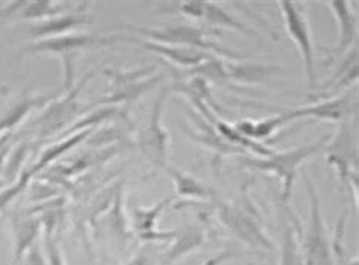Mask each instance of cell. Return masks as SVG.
Wrapping results in <instances>:
<instances>
[{"label":"cell","instance_id":"11","mask_svg":"<svg viewBox=\"0 0 359 265\" xmlns=\"http://www.w3.org/2000/svg\"><path fill=\"white\" fill-rule=\"evenodd\" d=\"M327 150V164L335 167L339 177L347 181L352 177V167L358 168V150L356 141L352 134V128L347 121L341 123L337 137L325 147Z\"/></svg>","mask_w":359,"mask_h":265},{"label":"cell","instance_id":"23","mask_svg":"<svg viewBox=\"0 0 359 265\" xmlns=\"http://www.w3.org/2000/svg\"><path fill=\"white\" fill-rule=\"evenodd\" d=\"M40 232V223L35 220L23 222L15 229V261L20 259L25 252L31 247Z\"/></svg>","mask_w":359,"mask_h":265},{"label":"cell","instance_id":"22","mask_svg":"<svg viewBox=\"0 0 359 265\" xmlns=\"http://www.w3.org/2000/svg\"><path fill=\"white\" fill-rule=\"evenodd\" d=\"M88 135H90V129L81 130V132H78V134H74V135L69 137L65 141H62V143L53 144L50 149H47V150L44 151V154L41 155V158H40V161H39V164L35 165V168L32 170L31 173L39 172V170H41V168L46 167L47 164L53 163V161H55L56 158H60V156H62L64 154H67V151H69L72 147L79 144L81 141L87 138Z\"/></svg>","mask_w":359,"mask_h":265},{"label":"cell","instance_id":"18","mask_svg":"<svg viewBox=\"0 0 359 265\" xmlns=\"http://www.w3.org/2000/svg\"><path fill=\"white\" fill-rule=\"evenodd\" d=\"M205 233L197 226H185L184 229L176 231L173 245L163 254V265H172L181 258L197 250L203 244Z\"/></svg>","mask_w":359,"mask_h":265},{"label":"cell","instance_id":"24","mask_svg":"<svg viewBox=\"0 0 359 265\" xmlns=\"http://www.w3.org/2000/svg\"><path fill=\"white\" fill-rule=\"evenodd\" d=\"M46 257H47V264L49 265H65L64 257H62V250L52 236L47 233L46 235Z\"/></svg>","mask_w":359,"mask_h":265},{"label":"cell","instance_id":"25","mask_svg":"<svg viewBox=\"0 0 359 265\" xmlns=\"http://www.w3.org/2000/svg\"><path fill=\"white\" fill-rule=\"evenodd\" d=\"M351 265H358V259H355V261H352V262H351Z\"/></svg>","mask_w":359,"mask_h":265},{"label":"cell","instance_id":"15","mask_svg":"<svg viewBox=\"0 0 359 265\" xmlns=\"http://www.w3.org/2000/svg\"><path fill=\"white\" fill-rule=\"evenodd\" d=\"M67 13L64 4L56 2H13L8 4L2 11L4 18L9 20H26V22H43L47 18Z\"/></svg>","mask_w":359,"mask_h":265},{"label":"cell","instance_id":"2","mask_svg":"<svg viewBox=\"0 0 359 265\" xmlns=\"http://www.w3.org/2000/svg\"><path fill=\"white\" fill-rule=\"evenodd\" d=\"M330 137H321L316 143H309L283 151H273L267 158L240 156L238 161L241 165L248 168L278 176L282 181V203L288 205V201L292 194V188H294L299 165L305 163L308 158L320 154L327 146Z\"/></svg>","mask_w":359,"mask_h":265},{"label":"cell","instance_id":"9","mask_svg":"<svg viewBox=\"0 0 359 265\" xmlns=\"http://www.w3.org/2000/svg\"><path fill=\"white\" fill-rule=\"evenodd\" d=\"M112 38H114L116 44L117 43H126L132 44L135 47H140V49H144L158 55L159 58H163L165 61L173 62L179 67H185V69H193L196 65H199L208 60L215 58V56L205 53L196 49H185V47H173V46H165L161 43H155L150 40H144V38H138L134 35H129L125 32H118V34H112Z\"/></svg>","mask_w":359,"mask_h":265},{"label":"cell","instance_id":"6","mask_svg":"<svg viewBox=\"0 0 359 265\" xmlns=\"http://www.w3.org/2000/svg\"><path fill=\"white\" fill-rule=\"evenodd\" d=\"M116 44L112 34L105 35H90V34H67L61 36L46 38V40L34 41L23 47L22 55H41V53H53L61 55L64 58H69L70 55L78 53L85 49H94V47H107Z\"/></svg>","mask_w":359,"mask_h":265},{"label":"cell","instance_id":"26","mask_svg":"<svg viewBox=\"0 0 359 265\" xmlns=\"http://www.w3.org/2000/svg\"><path fill=\"white\" fill-rule=\"evenodd\" d=\"M249 265H252V264H249Z\"/></svg>","mask_w":359,"mask_h":265},{"label":"cell","instance_id":"1","mask_svg":"<svg viewBox=\"0 0 359 265\" xmlns=\"http://www.w3.org/2000/svg\"><path fill=\"white\" fill-rule=\"evenodd\" d=\"M116 31L129 32L138 38H144L155 43H161L173 47H185L210 53L220 60H245V56L233 50L226 49L219 43L212 41L208 31L191 25H168L164 27H140L134 25H120Z\"/></svg>","mask_w":359,"mask_h":265},{"label":"cell","instance_id":"8","mask_svg":"<svg viewBox=\"0 0 359 265\" xmlns=\"http://www.w3.org/2000/svg\"><path fill=\"white\" fill-rule=\"evenodd\" d=\"M356 109V96L355 93L348 91L343 96H338L329 100L317 102L313 105L300 107L294 109H287L280 112V120L283 125L288 121L299 120V118H316L321 121H337L344 123L352 116V112Z\"/></svg>","mask_w":359,"mask_h":265},{"label":"cell","instance_id":"7","mask_svg":"<svg viewBox=\"0 0 359 265\" xmlns=\"http://www.w3.org/2000/svg\"><path fill=\"white\" fill-rule=\"evenodd\" d=\"M167 93L168 88H164L159 93L152 109H150L147 126L140 135V147L143 150V154L159 167L167 164L170 143V134L163 125V112Z\"/></svg>","mask_w":359,"mask_h":265},{"label":"cell","instance_id":"17","mask_svg":"<svg viewBox=\"0 0 359 265\" xmlns=\"http://www.w3.org/2000/svg\"><path fill=\"white\" fill-rule=\"evenodd\" d=\"M228 81H237L248 85L269 82L271 78L283 72L279 65H262V64H233L224 62Z\"/></svg>","mask_w":359,"mask_h":265},{"label":"cell","instance_id":"12","mask_svg":"<svg viewBox=\"0 0 359 265\" xmlns=\"http://www.w3.org/2000/svg\"><path fill=\"white\" fill-rule=\"evenodd\" d=\"M335 17L338 27V41L330 53L343 56L355 47L358 38V14L351 2H326L325 4Z\"/></svg>","mask_w":359,"mask_h":265},{"label":"cell","instance_id":"10","mask_svg":"<svg viewBox=\"0 0 359 265\" xmlns=\"http://www.w3.org/2000/svg\"><path fill=\"white\" fill-rule=\"evenodd\" d=\"M219 217L222 223L245 244H250L253 247H262L270 252L275 250V245H273L269 236L259 229L255 220H252L248 214H244L238 208L223 203L219 208Z\"/></svg>","mask_w":359,"mask_h":265},{"label":"cell","instance_id":"16","mask_svg":"<svg viewBox=\"0 0 359 265\" xmlns=\"http://www.w3.org/2000/svg\"><path fill=\"white\" fill-rule=\"evenodd\" d=\"M290 215L288 224L283 226L280 249H279V265H306L304 245H302V233L300 224L294 219V215Z\"/></svg>","mask_w":359,"mask_h":265},{"label":"cell","instance_id":"5","mask_svg":"<svg viewBox=\"0 0 359 265\" xmlns=\"http://www.w3.org/2000/svg\"><path fill=\"white\" fill-rule=\"evenodd\" d=\"M150 69L135 70V72H114V70H105L103 74L111 78V91L105 97H102L96 102V105H118V103H126L138 99L143 96L144 93L152 90L155 85L163 79V74L154 76V78H147L150 74Z\"/></svg>","mask_w":359,"mask_h":265},{"label":"cell","instance_id":"3","mask_svg":"<svg viewBox=\"0 0 359 265\" xmlns=\"http://www.w3.org/2000/svg\"><path fill=\"white\" fill-rule=\"evenodd\" d=\"M278 8L283 18L287 34L294 41L304 62L305 74L308 79L309 90L313 91L317 87L316 78V49L313 43V32L308 22V15L296 2H278Z\"/></svg>","mask_w":359,"mask_h":265},{"label":"cell","instance_id":"4","mask_svg":"<svg viewBox=\"0 0 359 265\" xmlns=\"http://www.w3.org/2000/svg\"><path fill=\"white\" fill-rule=\"evenodd\" d=\"M309 196V229L305 243L302 241L306 265H332V250L327 238V229L321 217L320 201L314 185L306 179Z\"/></svg>","mask_w":359,"mask_h":265},{"label":"cell","instance_id":"19","mask_svg":"<svg viewBox=\"0 0 359 265\" xmlns=\"http://www.w3.org/2000/svg\"><path fill=\"white\" fill-rule=\"evenodd\" d=\"M199 20H203L208 25L214 26V27H224V29L237 31V32H240L245 36H258L257 31H253L252 27H249L248 25L243 23L240 18H237L233 14H231L228 9H224L219 4L202 2Z\"/></svg>","mask_w":359,"mask_h":265},{"label":"cell","instance_id":"13","mask_svg":"<svg viewBox=\"0 0 359 265\" xmlns=\"http://www.w3.org/2000/svg\"><path fill=\"white\" fill-rule=\"evenodd\" d=\"M173 198L168 197L161 201L159 203L154 205L152 208H147V210H143V208H134L132 210V215H134V227L135 232L138 235V238L141 241H173L176 236V231L173 232H163V231H156V222L159 219V215L164 212L165 208L172 203Z\"/></svg>","mask_w":359,"mask_h":265},{"label":"cell","instance_id":"14","mask_svg":"<svg viewBox=\"0 0 359 265\" xmlns=\"http://www.w3.org/2000/svg\"><path fill=\"white\" fill-rule=\"evenodd\" d=\"M90 22L91 18L83 13V9H78L74 13H64L47 18V20L34 23L29 27V35L35 38V41L46 40V38L67 35L83 25H90Z\"/></svg>","mask_w":359,"mask_h":265},{"label":"cell","instance_id":"20","mask_svg":"<svg viewBox=\"0 0 359 265\" xmlns=\"http://www.w3.org/2000/svg\"><path fill=\"white\" fill-rule=\"evenodd\" d=\"M164 172L172 177V181L175 184L176 193L182 197H191V198H203V201H208V198H212L214 193L208 188L205 184H202L199 179H196L190 175H187L181 170H177L176 167L165 164L161 167Z\"/></svg>","mask_w":359,"mask_h":265},{"label":"cell","instance_id":"21","mask_svg":"<svg viewBox=\"0 0 359 265\" xmlns=\"http://www.w3.org/2000/svg\"><path fill=\"white\" fill-rule=\"evenodd\" d=\"M53 99V94H49V96H36V97H27L25 100H22L20 103L9 111L5 118L0 123V130H8L14 126H17L27 114H29L31 109H34L35 107H44L47 102H50Z\"/></svg>","mask_w":359,"mask_h":265}]
</instances>
